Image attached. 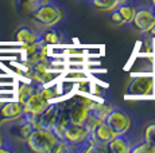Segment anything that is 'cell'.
Masks as SVG:
<instances>
[{"label": "cell", "mask_w": 155, "mask_h": 153, "mask_svg": "<svg viewBox=\"0 0 155 153\" xmlns=\"http://www.w3.org/2000/svg\"><path fill=\"white\" fill-rule=\"evenodd\" d=\"M107 151L112 153H128L131 152V142L124 137V134L115 136L107 144Z\"/></svg>", "instance_id": "4fadbf2b"}, {"label": "cell", "mask_w": 155, "mask_h": 153, "mask_svg": "<svg viewBox=\"0 0 155 153\" xmlns=\"http://www.w3.org/2000/svg\"><path fill=\"white\" fill-rule=\"evenodd\" d=\"M18 3H19V5L25 11L32 12V11H35L38 7L49 3V0H18Z\"/></svg>", "instance_id": "ac0fdd59"}, {"label": "cell", "mask_w": 155, "mask_h": 153, "mask_svg": "<svg viewBox=\"0 0 155 153\" xmlns=\"http://www.w3.org/2000/svg\"><path fill=\"white\" fill-rule=\"evenodd\" d=\"M144 141L155 146V122L150 123L144 130Z\"/></svg>", "instance_id": "44dd1931"}, {"label": "cell", "mask_w": 155, "mask_h": 153, "mask_svg": "<svg viewBox=\"0 0 155 153\" xmlns=\"http://www.w3.org/2000/svg\"><path fill=\"white\" fill-rule=\"evenodd\" d=\"M154 92V78L150 75L136 76L130 82L127 93L131 95H148Z\"/></svg>", "instance_id": "8992f818"}, {"label": "cell", "mask_w": 155, "mask_h": 153, "mask_svg": "<svg viewBox=\"0 0 155 153\" xmlns=\"http://www.w3.org/2000/svg\"><path fill=\"white\" fill-rule=\"evenodd\" d=\"M92 3L100 11H113L119 5L117 0H92Z\"/></svg>", "instance_id": "d6986e66"}, {"label": "cell", "mask_w": 155, "mask_h": 153, "mask_svg": "<svg viewBox=\"0 0 155 153\" xmlns=\"http://www.w3.org/2000/svg\"><path fill=\"white\" fill-rule=\"evenodd\" d=\"M104 122L113 130L116 136H121L126 134L131 126V120L124 111L117 110V109H112L108 114H107Z\"/></svg>", "instance_id": "277c9868"}, {"label": "cell", "mask_w": 155, "mask_h": 153, "mask_svg": "<svg viewBox=\"0 0 155 153\" xmlns=\"http://www.w3.org/2000/svg\"><path fill=\"white\" fill-rule=\"evenodd\" d=\"M88 109H89V117H93V118L99 120L101 122L105 120L107 114L112 110L111 106H108L107 104H100V102L92 101V99H89L88 102Z\"/></svg>", "instance_id": "5bb4252c"}, {"label": "cell", "mask_w": 155, "mask_h": 153, "mask_svg": "<svg viewBox=\"0 0 155 153\" xmlns=\"http://www.w3.org/2000/svg\"><path fill=\"white\" fill-rule=\"evenodd\" d=\"M19 123H16V125L12 128V134L14 136H16L18 138H20V140H27L28 136L32 133V130L35 129V126L32 125L30 121L27 120H25L22 117V118H19Z\"/></svg>", "instance_id": "9a60e30c"}, {"label": "cell", "mask_w": 155, "mask_h": 153, "mask_svg": "<svg viewBox=\"0 0 155 153\" xmlns=\"http://www.w3.org/2000/svg\"><path fill=\"white\" fill-rule=\"evenodd\" d=\"M115 136L116 134L113 133V130L104 121L100 122L99 125L93 129V132L91 133V137L93 138V140H96L99 144H101V145H107Z\"/></svg>", "instance_id": "7c38bea8"}, {"label": "cell", "mask_w": 155, "mask_h": 153, "mask_svg": "<svg viewBox=\"0 0 155 153\" xmlns=\"http://www.w3.org/2000/svg\"><path fill=\"white\" fill-rule=\"evenodd\" d=\"M16 40L23 43V45H28V43H32V42H35V40H38V36L30 27H22L16 32Z\"/></svg>", "instance_id": "e0dca14e"}, {"label": "cell", "mask_w": 155, "mask_h": 153, "mask_svg": "<svg viewBox=\"0 0 155 153\" xmlns=\"http://www.w3.org/2000/svg\"><path fill=\"white\" fill-rule=\"evenodd\" d=\"M71 151H73V145L65 140H59L58 142H57L55 148L53 149L54 153H64V152H71Z\"/></svg>", "instance_id": "603a6c76"}, {"label": "cell", "mask_w": 155, "mask_h": 153, "mask_svg": "<svg viewBox=\"0 0 155 153\" xmlns=\"http://www.w3.org/2000/svg\"><path fill=\"white\" fill-rule=\"evenodd\" d=\"M151 3H153V4H154V7H155V0H151Z\"/></svg>", "instance_id": "83f0119b"}, {"label": "cell", "mask_w": 155, "mask_h": 153, "mask_svg": "<svg viewBox=\"0 0 155 153\" xmlns=\"http://www.w3.org/2000/svg\"><path fill=\"white\" fill-rule=\"evenodd\" d=\"M55 89L57 87H43V89H41V93H42L43 95L50 101V99L55 98V97L58 95V92H57Z\"/></svg>", "instance_id": "cb8c5ba5"}, {"label": "cell", "mask_w": 155, "mask_h": 153, "mask_svg": "<svg viewBox=\"0 0 155 153\" xmlns=\"http://www.w3.org/2000/svg\"><path fill=\"white\" fill-rule=\"evenodd\" d=\"M131 152L134 153H155V146H153L148 142H142L140 145L135 146V148H131Z\"/></svg>", "instance_id": "7402d4cb"}, {"label": "cell", "mask_w": 155, "mask_h": 153, "mask_svg": "<svg viewBox=\"0 0 155 153\" xmlns=\"http://www.w3.org/2000/svg\"><path fill=\"white\" fill-rule=\"evenodd\" d=\"M135 16V8L132 5H128L126 3L117 5L115 10L112 11L111 15V20L117 26H123L126 23H131Z\"/></svg>", "instance_id": "8fae6325"}, {"label": "cell", "mask_w": 155, "mask_h": 153, "mask_svg": "<svg viewBox=\"0 0 155 153\" xmlns=\"http://www.w3.org/2000/svg\"><path fill=\"white\" fill-rule=\"evenodd\" d=\"M132 23L135 28H138L140 32H148L155 26V12L151 10H147V8L135 11Z\"/></svg>", "instance_id": "30bf717a"}, {"label": "cell", "mask_w": 155, "mask_h": 153, "mask_svg": "<svg viewBox=\"0 0 155 153\" xmlns=\"http://www.w3.org/2000/svg\"><path fill=\"white\" fill-rule=\"evenodd\" d=\"M58 141L59 138L55 136L51 129L35 128L26 140V144L30 151L35 153H51Z\"/></svg>", "instance_id": "6da1fadb"}, {"label": "cell", "mask_w": 155, "mask_h": 153, "mask_svg": "<svg viewBox=\"0 0 155 153\" xmlns=\"http://www.w3.org/2000/svg\"><path fill=\"white\" fill-rule=\"evenodd\" d=\"M32 19L38 22L39 24H43L46 27H51V26L57 24L61 20L62 14L55 5L46 3V4L38 7L35 11H32Z\"/></svg>", "instance_id": "3957f363"}, {"label": "cell", "mask_w": 155, "mask_h": 153, "mask_svg": "<svg viewBox=\"0 0 155 153\" xmlns=\"http://www.w3.org/2000/svg\"><path fill=\"white\" fill-rule=\"evenodd\" d=\"M89 98H78L73 102V105L66 110L68 121L74 125H84L86 118L89 117V109H88Z\"/></svg>", "instance_id": "5b68a950"}, {"label": "cell", "mask_w": 155, "mask_h": 153, "mask_svg": "<svg viewBox=\"0 0 155 153\" xmlns=\"http://www.w3.org/2000/svg\"><path fill=\"white\" fill-rule=\"evenodd\" d=\"M2 145H4V142H3V137H2V134H0V146Z\"/></svg>", "instance_id": "4316f807"}, {"label": "cell", "mask_w": 155, "mask_h": 153, "mask_svg": "<svg viewBox=\"0 0 155 153\" xmlns=\"http://www.w3.org/2000/svg\"><path fill=\"white\" fill-rule=\"evenodd\" d=\"M148 32H151V34H153V36H155V26H154V27L151 28V30L148 31Z\"/></svg>", "instance_id": "d4e9b609"}, {"label": "cell", "mask_w": 155, "mask_h": 153, "mask_svg": "<svg viewBox=\"0 0 155 153\" xmlns=\"http://www.w3.org/2000/svg\"><path fill=\"white\" fill-rule=\"evenodd\" d=\"M88 137L89 132L86 130L84 125H74V123L68 122V125L65 126L62 140L70 142L71 145H80V144H84Z\"/></svg>", "instance_id": "ba28073f"}, {"label": "cell", "mask_w": 155, "mask_h": 153, "mask_svg": "<svg viewBox=\"0 0 155 153\" xmlns=\"http://www.w3.org/2000/svg\"><path fill=\"white\" fill-rule=\"evenodd\" d=\"M127 2H128V0H117L119 5H120V4H123V3H127Z\"/></svg>", "instance_id": "484cf974"}, {"label": "cell", "mask_w": 155, "mask_h": 153, "mask_svg": "<svg viewBox=\"0 0 155 153\" xmlns=\"http://www.w3.org/2000/svg\"><path fill=\"white\" fill-rule=\"evenodd\" d=\"M23 117V105L19 101L5 102L0 106V125L3 122L18 121Z\"/></svg>", "instance_id": "9c48e42d"}, {"label": "cell", "mask_w": 155, "mask_h": 153, "mask_svg": "<svg viewBox=\"0 0 155 153\" xmlns=\"http://www.w3.org/2000/svg\"><path fill=\"white\" fill-rule=\"evenodd\" d=\"M42 42H45L46 45H58V43H61V40H62V38H61V35L58 34L57 31L54 30H50V31H47V32H45L43 34V36H42Z\"/></svg>", "instance_id": "ffe728a7"}, {"label": "cell", "mask_w": 155, "mask_h": 153, "mask_svg": "<svg viewBox=\"0 0 155 153\" xmlns=\"http://www.w3.org/2000/svg\"><path fill=\"white\" fill-rule=\"evenodd\" d=\"M50 105V101L38 89L27 101L23 104V118L34 125V121L38 116Z\"/></svg>", "instance_id": "7a4b0ae2"}, {"label": "cell", "mask_w": 155, "mask_h": 153, "mask_svg": "<svg viewBox=\"0 0 155 153\" xmlns=\"http://www.w3.org/2000/svg\"><path fill=\"white\" fill-rule=\"evenodd\" d=\"M37 90L38 87L35 83H20L18 87V101L23 105Z\"/></svg>", "instance_id": "2e32d148"}, {"label": "cell", "mask_w": 155, "mask_h": 153, "mask_svg": "<svg viewBox=\"0 0 155 153\" xmlns=\"http://www.w3.org/2000/svg\"><path fill=\"white\" fill-rule=\"evenodd\" d=\"M59 111L61 108L57 104H50L39 116L35 118L34 126L35 128H46V129H51L54 126V123L57 122L59 117Z\"/></svg>", "instance_id": "52a82bcc"}]
</instances>
